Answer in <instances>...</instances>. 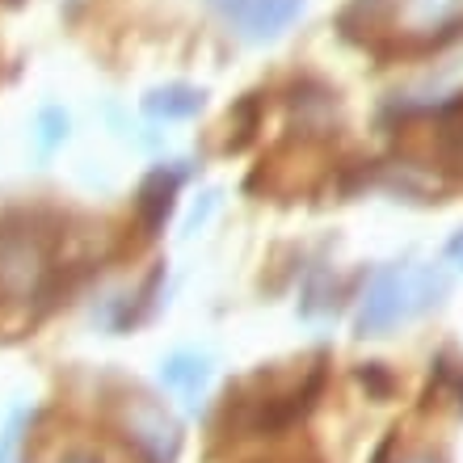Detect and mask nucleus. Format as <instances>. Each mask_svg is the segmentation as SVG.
Here are the masks:
<instances>
[{
    "mask_svg": "<svg viewBox=\"0 0 463 463\" xmlns=\"http://www.w3.org/2000/svg\"><path fill=\"white\" fill-rule=\"evenodd\" d=\"M47 279V244L25 223L0 228V295L5 299H30Z\"/></svg>",
    "mask_w": 463,
    "mask_h": 463,
    "instance_id": "1",
    "label": "nucleus"
},
{
    "mask_svg": "<svg viewBox=\"0 0 463 463\" xmlns=\"http://www.w3.org/2000/svg\"><path fill=\"white\" fill-rule=\"evenodd\" d=\"M220 17L244 38H274L299 17L304 0H211Z\"/></svg>",
    "mask_w": 463,
    "mask_h": 463,
    "instance_id": "2",
    "label": "nucleus"
},
{
    "mask_svg": "<svg viewBox=\"0 0 463 463\" xmlns=\"http://www.w3.org/2000/svg\"><path fill=\"white\" fill-rule=\"evenodd\" d=\"M207 379H211L207 354H190V350H182V354H169V358L160 363V383H165V388L185 392V396H194V392L203 388Z\"/></svg>",
    "mask_w": 463,
    "mask_h": 463,
    "instance_id": "3",
    "label": "nucleus"
},
{
    "mask_svg": "<svg viewBox=\"0 0 463 463\" xmlns=\"http://www.w3.org/2000/svg\"><path fill=\"white\" fill-rule=\"evenodd\" d=\"M144 106L156 118H190L203 106V93H194V89H156Z\"/></svg>",
    "mask_w": 463,
    "mask_h": 463,
    "instance_id": "4",
    "label": "nucleus"
},
{
    "mask_svg": "<svg viewBox=\"0 0 463 463\" xmlns=\"http://www.w3.org/2000/svg\"><path fill=\"white\" fill-rule=\"evenodd\" d=\"M34 127H38L34 139H38V152H43V156H51V152L68 139V114H63L60 106H43Z\"/></svg>",
    "mask_w": 463,
    "mask_h": 463,
    "instance_id": "5",
    "label": "nucleus"
},
{
    "mask_svg": "<svg viewBox=\"0 0 463 463\" xmlns=\"http://www.w3.org/2000/svg\"><path fill=\"white\" fill-rule=\"evenodd\" d=\"M60 463H101L98 455H89V451H72V455H63Z\"/></svg>",
    "mask_w": 463,
    "mask_h": 463,
    "instance_id": "6",
    "label": "nucleus"
},
{
    "mask_svg": "<svg viewBox=\"0 0 463 463\" xmlns=\"http://www.w3.org/2000/svg\"><path fill=\"white\" fill-rule=\"evenodd\" d=\"M417 463H430V459H417Z\"/></svg>",
    "mask_w": 463,
    "mask_h": 463,
    "instance_id": "7",
    "label": "nucleus"
}]
</instances>
